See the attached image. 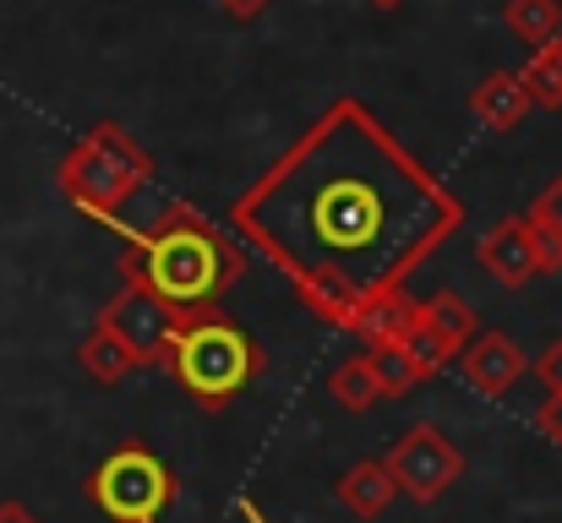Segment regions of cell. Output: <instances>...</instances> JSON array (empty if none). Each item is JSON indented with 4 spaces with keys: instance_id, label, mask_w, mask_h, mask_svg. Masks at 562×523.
<instances>
[{
    "instance_id": "6da1fadb",
    "label": "cell",
    "mask_w": 562,
    "mask_h": 523,
    "mask_svg": "<svg viewBox=\"0 0 562 523\" xmlns=\"http://www.w3.org/2000/svg\"><path fill=\"white\" fill-rule=\"evenodd\" d=\"M229 224L290 284L339 278L376 295L409 284L459 235L464 207L361 99H334L229 202Z\"/></svg>"
},
{
    "instance_id": "7a4b0ae2",
    "label": "cell",
    "mask_w": 562,
    "mask_h": 523,
    "mask_svg": "<svg viewBox=\"0 0 562 523\" xmlns=\"http://www.w3.org/2000/svg\"><path fill=\"white\" fill-rule=\"evenodd\" d=\"M115 268H121V284L148 289L170 311H207L240 278L246 257L207 213H196L191 202H165L148 224L126 235V251Z\"/></svg>"
},
{
    "instance_id": "3957f363",
    "label": "cell",
    "mask_w": 562,
    "mask_h": 523,
    "mask_svg": "<svg viewBox=\"0 0 562 523\" xmlns=\"http://www.w3.org/2000/svg\"><path fill=\"white\" fill-rule=\"evenodd\" d=\"M60 196L88 213L93 224L115 229V235H132V202L154 185V159L148 148L121 126V121H99L88 137H77L60 159Z\"/></svg>"
},
{
    "instance_id": "277c9868",
    "label": "cell",
    "mask_w": 562,
    "mask_h": 523,
    "mask_svg": "<svg viewBox=\"0 0 562 523\" xmlns=\"http://www.w3.org/2000/svg\"><path fill=\"white\" fill-rule=\"evenodd\" d=\"M165 371L187 387L202 409H229L262 376V344L235 317H224L218 306L176 311Z\"/></svg>"
},
{
    "instance_id": "5b68a950",
    "label": "cell",
    "mask_w": 562,
    "mask_h": 523,
    "mask_svg": "<svg viewBox=\"0 0 562 523\" xmlns=\"http://www.w3.org/2000/svg\"><path fill=\"white\" fill-rule=\"evenodd\" d=\"M88 502L110 523H165L176 508V469L154 447L126 442L88 475Z\"/></svg>"
},
{
    "instance_id": "8992f818",
    "label": "cell",
    "mask_w": 562,
    "mask_h": 523,
    "mask_svg": "<svg viewBox=\"0 0 562 523\" xmlns=\"http://www.w3.org/2000/svg\"><path fill=\"white\" fill-rule=\"evenodd\" d=\"M382 464H387L398 497H409V502H420V508L442 502V497L459 486V475H464V453H459V447L448 442V431L431 425V420L409 425V431L387 447Z\"/></svg>"
},
{
    "instance_id": "52a82bcc",
    "label": "cell",
    "mask_w": 562,
    "mask_h": 523,
    "mask_svg": "<svg viewBox=\"0 0 562 523\" xmlns=\"http://www.w3.org/2000/svg\"><path fill=\"white\" fill-rule=\"evenodd\" d=\"M99 328H110L126 354L137 360V371H159L165 365V354H170V328H176V311L165 306V300H154L148 289H137V284H121V295L93 317Z\"/></svg>"
},
{
    "instance_id": "ba28073f",
    "label": "cell",
    "mask_w": 562,
    "mask_h": 523,
    "mask_svg": "<svg viewBox=\"0 0 562 523\" xmlns=\"http://www.w3.org/2000/svg\"><path fill=\"white\" fill-rule=\"evenodd\" d=\"M475 339V311H470V300L459 295V289H437V295H426L420 300V328L404 339V344L415 349V360L437 376L448 360H459V349Z\"/></svg>"
},
{
    "instance_id": "9c48e42d",
    "label": "cell",
    "mask_w": 562,
    "mask_h": 523,
    "mask_svg": "<svg viewBox=\"0 0 562 523\" xmlns=\"http://www.w3.org/2000/svg\"><path fill=\"white\" fill-rule=\"evenodd\" d=\"M475 262H481L503 289H525V284H536V278L547 273L541 235H536V224H530L525 213H519V218L492 224V229L481 235V246H475Z\"/></svg>"
},
{
    "instance_id": "30bf717a",
    "label": "cell",
    "mask_w": 562,
    "mask_h": 523,
    "mask_svg": "<svg viewBox=\"0 0 562 523\" xmlns=\"http://www.w3.org/2000/svg\"><path fill=\"white\" fill-rule=\"evenodd\" d=\"M530 371V354L519 349V339L508 333H475L470 344L459 349V376L481 393V398H503L514 393V382Z\"/></svg>"
},
{
    "instance_id": "8fae6325",
    "label": "cell",
    "mask_w": 562,
    "mask_h": 523,
    "mask_svg": "<svg viewBox=\"0 0 562 523\" xmlns=\"http://www.w3.org/2000/svg\"><path fill=\"white\" fill-rule=\"evenodd\" d=\"M415 328H420V300L398 284V289L367 295V306H361V317H356L350 333L367 339V349H376V344H404Z\"/></svg>"
},
{
    "instance_id": "7c38bea8",
    "label": "cell",
    "mask_w": 562,
    "mask_h": 523,
    "mask_svg": "<svg viewBox=\"0 0 562 523\" xmlns=\"http://www.w3.org/2000/svg\"><path fill=\"white\" fill-rule=\"evenodd\" d=\"M530 110H536V99H530V88L519 82V71H492V77H481L475 93H470V115H475L486 132H514V126H525Z\"/></svg>"
},
{
    "instance_id": "4fadbf2b",
    "label": "cell",
    "mask_w": 562,
    "mask_h": 523,
    "mask_svg": "<svg viewBox=\"0 0 562 523\" xmlns=\"http://www.w3.org/2000/svg\"><path fill=\"white\" fill-rule=\"evenodd\" d=\"M334 497L356 513V519H382L393 502H398V486H393V475H387V464L382 458H356L345 475H339V486H334Z\"/></svg>"
},
{
    "instance_id": "5bb4252c",
    "label": "cell",
    "mask_w": 562,
    "mask_h": 523,
    "mask_svg": "<svg viewBox=\"0 0 562 523\" xmlns=\"http://www.w3.org/2000/svg\"><path fill=\"white\" fill-rule=\"evenodd\" d=\"M77 365H82L99 387H115V382H126V376L137 371V360L126 354V344H121L110 328H99V322H93V328H88V339L77 344Z\"/></svg>"
},
{
    "instance_id": "9a60e30c",
    "label": "cell",
    "mask_w": 562,
    "mask_h": 523,
    "mask_svg": "<svg viewBox=\"0 0 562 523\" xmlns=\"http://www.w3.org/2000/svg\"><path fill=\"white\" fill-rule=\"evenodd\" d=\"M328 398H334L345 414H367L372 403H382V382H376V371H372V354L345 360V365L328 376Z\"/></svg>"
},
{
    "instance_id": "2e32d148",
    "label": "cell",
    "mask_w": 562,
    "mask_h": 523,
    "mask_svg": "<svg viewBox=\"0 0 562 523\" xmlns=\"http://www.w3.org/2000/svg\"><path fill=\"white\" fill-rule=\"evenodd\" d=\"M503 22L514 38H525L530 49L552 44L562 33V0H508L503 5Z\"/></svg>"
},
{
    "instance_id": "e0dca14e",
    "label": "cell",
    "mask_w": 562,
    "mask_h": 523,
    "mask_svg": "<svg viewBox=\"0 0 562 523\" xmlns=\"http://www.w3.org/2000/svg\"><path fill=\"white\" fill-rule=\"evenodd\" d=\"M372 354V371H376V382H382V398H404V393H415L431 371L415 360V349L409 344H376L367 349Z\"/></svg>"
},
{
    "instance_id": "ac0fdd59",
    "label": "cell",
    "mask_w": 562,
    "mask_h": 523,
    "mask_svg": "<svg viewBox=\"0 0 562 523\" xmlns=\"http://www.w3.org/2000/svg\"><path fill=\"white\" fill-rule=\"evenodd\" d=\"M519 82L530 88L536 110H562V33L552 38V44H541V49L525 60Z\"/></svg>"
},
{
    "instance_id": "d6986e66",
    "label": "cell",
    "mask_w": 562,
    "mask_h": 523,
    "mask_svg": "<svg viewBox=\"0 0 562 523\" xmlns=\"http://www.w3.org/2000/svg\"><path fill=\"white\" fill-rule=\"evenodd\" d=\"M530 224H536V235H541V251H547V273H558L562 268V174L558 180H547L541 191H536V202H530V213H525Z\"/></svg>"
},
{
    "instance_id": "ffe728a7",
    "label": "cell",
    "mask_w": 562,
    "mask_h": 523,
    "mask_svg": "<svg viewBox=\"0 0 562 523\" xmlns=\"http://www.w3.org/2000/svg\"><path fill=\"white\" fill-rule=\"evenodd\" d=\"M530 371L541 376V387H547V393H562V339H552V344L541 349V354L530 360Z\"/></svg>"
},
{
    "instance_id": "44dd1931",
    "label": "cell",
    "mask_w": 562,
    "mask_h": 523,
    "mask_svg": "<svg viewBox=\"0 0 562 523\" xmlns=\"http://www.w3.org/2000/svg\"><path fill=\"white\" fill-rule=\"evenodd\" d=\"M536 431H541L547 442H562V393H547V398H541V409H536Z\"/></svg>"
},
{
    "instance_id": "7402d4cb",
    "label": "cell",
    "mask_w": 562,
    "mask_h": 523,
    "mask_svg": "<svg viewBox=\"0 0 562 523\" xmlns=\"http://www.w3.org/2000/svg\"><path fill=\"white\" fill-rule=\"evenodd\" d=\"M218 5H224V11L235 16V22H251V16H262V11H268L273 0H218Z\"/></svg>"
},
{
    "instance_id": "603a6c76",
    "label": "cell",
    "mask_w": 562,
    "mask_h": 523,
    "mask_svg": "<svg viewBox=\"0 0 562 523\" xmlns=\"http://www.w3.org/2000/svg\"><path fill=\"white\" fill-rule=\"evenodd\" d=\"M0 523H44L33 508H22V502H0Z\"/></svg>"
},
{
    "instance_id": "cb8c5ba5",
    "label": "cell",
    "mask_w": 562,
    "mask_h": 523,
    "mask_svg": "<svg viewBox=\"0 0 562 523\" xmlns=\"http://www.w3.org/2000/svg\"><path fill=\"white\" fill-rule=\"evenodd\" d=\"M372 5H382V11H393V5H398V0H372Z\"/></svg>"
}]
</instances>
